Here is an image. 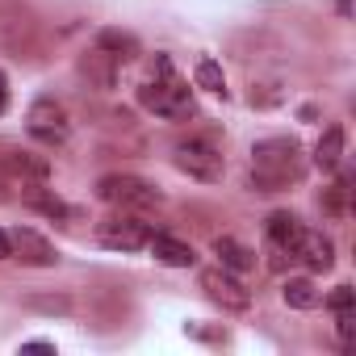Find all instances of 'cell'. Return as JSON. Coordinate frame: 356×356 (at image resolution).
Masks as SVG:
<instances>
[{"mask_svg": "<svg viewBox=\"0 0 356 356\" xmlns=\"http://www.w3.org/2000/svg\"><path fill=\"white\" fill-rule=\"evenodd\" d=\"M306 159L298 138H264L252 147V189L256 193H281L302 181Z\"/></svg>", "mask_w": 356, "mask_h": 356, "instance_id": "6da1fadb", "label": "cell"}, {"mask_svg": "<svg viewBox=\"0 0 356 356\" xmlns=\"http://www.w3.org/2000/svg\"><path fill=\"white\" fill-rule=\"evenodd\" d=\"M138 101H143L151 113H159V118H193L189 84L176 76V67H172L168 55L155 59V72H151V80L138 88Z\"/></svg>", "mask_w": 356, "mask_h": 356, "instance_id": "7a4b0ae2", "label": "cell"}, {"mask_svg": "<svg viewBox=\"0 0 356 356\" xmlns=\"http://www.w3.org/2000/svg\"><path fill=\"white\" fill-rule=\"evenodd\" d=\"M97 197L109 202V206H122V210H151L163 202V193L143 181V176H130V172H109L97 181Z\"/></svg>", "mask_w": 356, "mask_h": 356, "instance_id": "3957f363", "label": "cell"}, {"mask_svg": "<svg viewBox=\"0 0 356 356\" xmlns=\"http://www.w3.org/2000/svg\"><path fill=\"white\" fill-rule=\"evenodd\" d=\"M172 159H176V168H181V172H189L193 181H206V185H218V181H222V172H227L222 155H218L210 143H202V138L181 143Z\"/></svg>", "mask_w": 356, "mask_h": 356, "instance_id": "277c9868", "label": "cell"}, {"mask_svg": "<svg viewBox=\"0 0 356 356\" xmlns=\"http://www.w3.org/2000/svg\"><path fill=\"white\" fill-rule=\"evenodd\" d=\"M26 130H30L38 143H47V147H59V143H67V134H72V122H67V109H63L59 101L42 97V101H34V105H30V113H26Z\"/></svg>", "mask_w": 356, "mask_h": 356, "instance_id": "5b68a950", "label": "cell"}, {"mask_svg": "<svg viewBox=\"0 0 356 356\" xmlns=\"http://www.w3.org/2000/svg\"><path fill=\"white\" fill-rule=\"evenodd\" d=\"M97 239L113 252H143L147 239H151V227L143 218H130V214H118V218H105L97 227Z\"/></svg>", "mask_w": 356, "mask_h": 356, "instance_id": "8992f818", "label": "cell"}, {"mask_svg": "<svg viewBox=\"0 0 356 356\" xmlns=\"http://www.w3.org/2000/svg\"><path fill=\"white\" fill-rule=\"evenodd\" d=\"M202 289L210 302H218L222 310H248L252 306V289L231 273V268H206L202 273Z\"/></svg>", "mask_w": 356, "mask_h": 356, "instance_id": "52a82bcc", "label": "cell"}, {"mask_svg": "<svg viewBox=\"0 0 356 356\" xmlns=\"http://www.w3.org/2000/svg\"><path fill=\"white\" fill-rule=\"evenodd\" d=\"M9 248H13V256H17L22 264H30V268H51V264H59L55 243H51L47 235L30 231V227H17V231L9 235Z\"/></svg>", "mask_w": 356, "mask_h": 356, "instance_id": "ba28073f", "label": "cell"}, {"mask_svg": "<svg viewBox=\"0 0 356 356\" xmlns=\"http://www.w3.org/2000/svg\"><path fill=\"white\" fill-rule=\"evenodd\" d=\"M289 256H298V260H302L306 268H314V273H327V268L335 264V243H331L323 231H298Z\"/></svg>", "mask_w": 356, "mask_h": 356, "instance_id": "9c48e42d", "label": "cell"}, {"mask_svg": "<svg viewBox=\"0 0 356 356\" xmlns=\"http://www.w3.org/2000/svg\"><path fill=\"white\" fill-rule=\"evenodd\" d=\"M147 248H151V256H155L159 264H168V268H193V260H197L189 243L172 239V235H151Z\"/></svg>", "mask_w": 356, "mask_h": 356, "instance_id": "30bf717a", "label": "cell"}, {"mask_svg": "<svg viewBox=\"0 0 356 356\" xmlns=\"http://www.w3.org/2000/svg\"><path fill=\"white\" fill-rule=\"evenodd\" d=\"M0 163H5L9 172H17V176H26V181H47V176H51V159L38 155V151L9 147V155H0Z\"/></svg>", "mask_w": 356, "mask_h": 356, "instance_id": "8fae6325", "label": "cell"}, {"mask_svg": "<svg viewBox=\"0 0 356 356\" xmlns=\"http://www.w3.org/2000/svg\"><path fill=\"white\" fill-rule=\"evenodd\" d=\"M97 51H105L113 63H130V59L143 55V51H138V38L126 34V30H101V34H97Z\"/></svg>", "mask_w": 356, "mask_h": 356, "instance_id": "7c38bea8", "label": "cell"}, {"mask_svg": "<svg viewBox=\"0 0 356 356\" xmlns=\"http://www.w3.org/2000/svg\"><path fill=\"white\" fill-rule=\"evenodd\" d=\"M214 256H218L222 268H231V273H248V268H256V252L243 248V243L231 239V235H218V239H214Z\"/></svg>", "mask_w": 356, "mask_h": 356, "instance_id": "4fadbf2b", "label": "cell"}, {"mask_svg": "<svg viewBox=\"0 0 356 356\" xmlns=\"http://www.w3.org/2000/svg\"><path fill=\"white\" fill-rule=\"evenodd\" d=\"M339 159H343V126H327L323 138H318V147H314V163L323 172H335Z\"/></svg>", "mask_w": 356, "mask_h": 356, "instance_id": "5bb4252c", "label": "cell"}, {"mask_svg": "<svg viewBox=\"0 0 356 356\" xmlns=\"http://www.w3.org/2000/svg\"><path fill=\"white\" fill-rule=\"evenodd\" d=\"M281 298H285L293 310H314V306L323 302V293L314 289V281H310V277H289V281H285V289H281Z\"/></svg>", "mask_w": 356, "mask_h": 356, "instance_id": "9a60e30c", "label": "cell"}, {"mask_svg": "<svg viewBox=\"0 0 356 356\" xmlns=\"http://www.w3.org/2000/svg\"><path fill=\"white\" fill-rule=\"evenodd\" d=\"M298 231H302V222H298L289 210H277V214H268V239H273L281 252H289V248H293Z\"/></svg>", "mask_w": 356, "mask_h": 356, "instance_id": "2e32d148", "label": "cell"}, {"mask_svg": "<svg viewBox=\"0 0 356 356\" xmlns=\"http://www.w3.org/2000/svg\"><path fill=\"white\" fill-rule=\"evenodd\" d=\"M80 72H84L88 80H97L101 88H113V59H109L105 51H92V55H84V59H80Z\"/></svg>", "mask_w": 356, "mask_h": 356, "instance_id": "e0dca14e", "label": "cell"}, {"mask_svg": "<svg viewBox=\"0 0 356 356\" xmlns=\"http://www.w3.org/2000/svg\"><path fill=\"white\" fill-rule=\"evenodd\" d=\"M26 206L42 210V214H51V218H67V214H72V210H67L55 193H47V189H26Z\"/></svg>", "mask_w": 356, "mask_h": 356, "instance_id": "ac0fdd59", "label": "cell"}, {"mask_svg": "<svg viewBox=\"0 0 356 356\" xmlns=\"http://www.w3.org/2000/svg\"><path fill=\"white\" fill-rule=\"evenodd\" d=\"M197 88H206V92H222L227 88V80H222V67L214 63V59H197Z\"/></svg>", "mask_w": 356, "mask_h": 356, "instance_id": "d6986e66", "label": "cell"}, {"mask_svg": "<svg viewBox=\"0 0 356 356\" xmlns=\"http://www.w3.org/2000/svg\"><path fill=\"white\" fill-rule=\"evenodd\" d=\"M335 331H339V348H352V335H356V314H352V310H339V314H335Z\"/></svg>", "mask_w": 356, "mask_h": 356, "instance_id": "ffe728a7", "label": "cell"}, {"mask_svg": "<svg viewBox=\"0 0 356 356\" xmlns=\"http://www.w3.org/2000/svg\"><path fill=\"white\" fill-rule=\"evenodd\" d=\"M343 197H348V176H343V181H335V189H327V210L331 214H343Z\"/></svg>", "mask_w": 356, "mask_h": 356, "instance_id": "44dd1931", "label": "cell"}, {"mask_svg": "<svg viewBox=\"0 0 356 356\" xmlns=\"http://www.w3.org/2000/svg\"><path fill=\"white\" fill-rule=\"evenodd\" d=\"M352 302H356V293H352V285H339V289H331V298H327V306L339 314V310H352Z\"/></svg>", "mask_w": 356, "mask_h": 356, "instance_id": "7402d4cb", "label": "cell"}, {"mask_svg": "<svg viewBox=\"0 0 356 356\" xmlns=\"http://www.w3.org/2000/svg\"><path fill=\"white\" fill-rule=\"evenodd\" d=\"M9 109V80H5V72H0V113Z\"/></svg>", "mask_w": 356, "mask_h": 356, "instance_id": "603a6c76", "label": "cell"}, {"mask_svg": "<svg viewBox=\"0 0 356 356\" xmlns=\"http://www.w3.org/2000/svg\"><path fill=\"white\" fill-rule=\"evenodd\" d=\"M22 352H55L51 343H42V339H34V343H22Z\"/></svg>", "mask_w": 356, "mask_h": 356, "instance_id": "cb8c5ba5", "label": "cell"}, {"mask_svg": "<svg viewBox=\"0 0 356 356\" xmlns=\"http://www.w3.org/2000/svg\"><path fill=\"white\" fill-rule=\"evenodd\" d=\"M9 256H13V248H9V235L0 231V260H9Z\"/></svg>", "mask_w": 356, "mask_h": 356, "instance_id": "d4e9b609", "label": "cell"}]
</instances>
